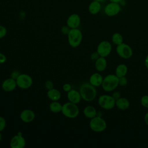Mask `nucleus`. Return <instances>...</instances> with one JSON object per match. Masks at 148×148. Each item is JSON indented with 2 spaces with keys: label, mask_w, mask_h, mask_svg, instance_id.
<instances>
[{
  "label": "nucleus",
  "mask_w": 148,
  "mask_h": 148,
  "mask_svg": "<svg viewBox=\"0 0 148 148\" xmlns=\"http://www.w3.org/2000/svg\"><path fill=\"white\" fill-rule=\"evenodd\" d=\"M17 86L16 80L12 77L5 79L2 83V88L6 92L13 91Z\"/></svg>",
  "instance_id": "nucleus-14"
},
{
  "label": "nucleus",
  "mask_w": 148,
  "mask_h": 148,
  "mask_svg": "<svg viewBox=\"0 0 148 148\" xmlns=\"http://www.w3.org/2000/svg\"><path fill=\"white\" fill-rule=\"evenodd\" d=\"M95 1H98L99 2H104L105 0H95Z\"/></svg>",
  "instance_id": "nucleus-39"
},
{
  "label": "nucleus",
  "mask_w": 148,
  "mask_h": 148,
  "mask_svg": "<svg viewBox=\"0 0 148 148\" xmlns=\"http://www.w3.org/2000/svg\"><path fill=\"white\" fill-rule=\"evenodd\" d=\"M68 35L69 45L72 47H77L82 42L83 35L81 31L78 28L71 29Z\"/></svg>",
  "instance_id": "nucleus-4"
},
{
  "label": "nucleus",
  "mask_w": 148,
  "mask_h": 148,
  "mask_svg": "<svg viewBox=\"0 0 148 148\" xmlns=\"http://www.w3.org/2000/svg\"><path fill=\"white\" fill-rule=\"evenodd\" d=\"M83 114L87 118L92 119L95 117L97 114L96 109L92 106H87L83 110Z\"/></svg>",
  "instance_id": "nucleus-21"
},
{
  "label": "nucleus",
  "mask_w": 148,
  "mask_h": 148,
  "mask_svg": "<svg viewBox=\"0 0 148 148\" xmlns=\"http://www.w3.org/2000/svg\"><path fill=\"white\" fill-rule=\"evenodd\" d=\"M112 97L114 98L115 100L118 99L119 98L121 97V94L119 91H115L112 94Z\"/></svg>",
  "instance_id": "nucleus-35"
},
{
  "label": "nucleus",
  "mask_w": 148,
  "mask_h": 148,
  "mask_svg": "<svg viewBox=\"0 0 148 148\" xmlns=\"http://www.w3.org/2000/svg\"><path fill=\"white\" fill-rule=\"evenodd\" d=\"M90 83H84L81 85L79 92L82 98L87 102L92 101L97 96V90Z\"/></svg>",
  "instance_id": "nucleus-1"
},
{
  "label": "nucleus",
  "mask_w": 148,
  "mask_h": 148,
  "mask_svg": "<svg viewBox=\"0 0 148 148\" xmlns=\"http://www.w3.org/2000/svg\"><path fill=\"white\" fill-rule=\"evenodd\" d=\"M117 54L121 58L128 59L132 57L133 51L132 49L128 45L122 43L116 47Z\"/></svg>",
  "instance_id": "nucleus-8"
},
{
  "label": "nucleus",
  "mask_w": 148,
  "mask_h": 148,
  "mask_svg": "<svg viewBox=\"0 0 148 148\" xmlns=\"http://www.w3.org/2000/svg\"><path fill=\"white\" fill-rule=\"evenodd\" d=\"M130 103L129 101L125 98L120 97L116 100V106L120 110L127 109L130 107Z\"/></svg>",
  "instance_id": "nucleus-20"
},
{
  "label": "nucleus",
  "mask_w": 148,
  "mask_h": 148,
  "mask_svg": "<svg viewBox=\"0 0 148 148\" xmlns=\"http://www.w3.org/2000/svg\"><path fill=\"white\" fill-rule=\"evenodd\" d=\"M140 103L143 107L146 108H148V95H145L142 97L140 99Z\"/></svg>",
  "instance_id": "nucleus-25"
},
{
  "label": "nucleus",
  "mask_w": 148,
  "mask_h": 148,
  "mask_svg": "<svg viewBox=\"0 0 148 148\" xmlns=\"http://www.w3.org/2000/svg\"><path fill=\"white\" fill-rule=\"evenodd\" d=\"M16 81L17 86L21 89L29 88L33 83L32 77L29 75L25 73H20Z\"/></svg>",
  "instance_id": "nucleus-7"
},
{
  "label": "nucleus",
  "mask_w": 148,
  "mask_h": 148,
  "mask_svg": "<svg viewBox=\"0 0 148 148\" xmlns=\"http://www.w3.org/2000/svg\"><path fill=\"white\" fill-rule=\"evenodd\" d=\"M144 120H145V122L146 123V124L147 125H148V112H147L145 115V117H144Z\"/></svg>",
  "instance_id": "nucleus-36"
},
{
  "label": "nucleus",
  "mask_w": 148,
  "mask_h": 148,
  "mask_svg": "<svg viewBox=\"0 0 148 148\" xmlns=\"http://www.w3.org/2000/svg\"><path fill=\"white\" fill-rule=\"evenodd\" d=\"M121 10V8L120 3L110 2L105 6L104 12L106 16L113 17L119 14Z\"/></svg>",
  "instance_id": "nucleus-9"
},
{
  "label": "nucleus",
  "mask_w": 148,
  "mask_h": 148,
  "mask_svg": "<svg viewBox=\"0 0 148 148\" xmlns=\"http://www.w3.org/2000/svg\"><path fill=\"white\" fill-rule=\"evenodd\" d=\"M61 112L66 117L74 119L79 115V109L76 104L68 102L62 105Z\"/></svg>",
  "instance_id": "nucleus-3"
},
{
  "label": "nucleus",
  "mask_w": 148,
  "mask_h": 148,
  "mask_svg": "<svg viewBox=\"0 0 148 148\" xmlns=\"http://www.w3.org/2000/svg\"><path fill=\"white\" fill-rule=\"evenodd\" d=\"M70 29H71V28L68 25L67 26H64L61 28V32H62V34H64L65 35H68Z\"/></svg>",
  "instance_id": "nucleus-33"
},
{
  "label": "nucleus",
  "mask_w": 148,
  "mask_h": 148,
  "mask_svg": "<svg viewBox=\"0 0 148 148\" xmlns=\"http://www.w3.org/2000/svg\"><path fill=\"white\" fill-rule=\"evenodd\" d=\"M128 80L125 76H122L119 77V84L121 86H124L127 84Z\"/></svg>",
  "instance_id": "nucleus-28"
},
{
  "label": "nucleus",
  "mask_w": 148,
  "mask_h": 148,
  "mask_svg": "<svg viewBox=\"0 0 148 148\" xmlns=\"http://www.w3.org/2000/svg\"><path fill=\"white\" fill-rule=\"evenodd\" d=\"M110 2H117V3H121L123 0H109Z\"/></svg>",
  "instance_id": "nucleus-38"
},
{
  "label": "nucleus",
  "mask_w": 148,
  "mask_h": 148,
  "mask_svg": "<svg viewBox=\"0 0 148 148\" xmlns=\"http://www.w3.org/2000/svg\"><path fill=\"white\" fill-rule=\"evenodd\" d=\"M128 71V68L126 65L124 64H119L117 66L115 71V75L118 77H120L122 76H125Z\"/></svg>",
  "instance_id": "nucleus-22"
},
{
  "label": "nucleus",
  "mask_w": 148,
  "mask_h": 148,
  "mask_svg": "<svg viewBox=\"0 0 148 148\" xmlns=\"http://www.w3.org/2000/svg\"><path fill=\"white\" fill-rule=\"evenodd\" d=\"M47 97L52 101H57L61 98V92L56 88H52L47 90Z\"/></svg>",
  "instance_id": "nucleus-19"
},
{
  "label": "nucleus",
  "mask_w": 148,
  "mask_h": 148,
  "mask_svg": "<svg viewBox=\"0 0 148 148\" xmlns=\"http://www.w3.org/2000/svg\"><path fill=\"white\" fill-rule=\"evenodd\" d=\"M2 134H1V132H0V141L1 140V139H2Z\"/></svg>",
  "instance_id": "nucleus-40"
},
{
  "label": "nucleus",
  "mask_w": 148,
  "mask_h": 148,
  "mask_svg": "<svg viewBox=\"0 0 148 148\" xmlns=\"http://www.w3.org/2000/svg\"><path fill=\"white\" fill-rule=\"evenodd\" d=\"M45 87L46 88V89L47 90H49L50 89H52L54 88V85H53V83L50 81V80H47L45 82Z\"/></svg>",
  "instance_id": "nucleus-29"
},
{
  "label": "nucleus",
  "mask_w": 148,
  "mask_h": 148,
  "mask_svg": "<svg viewBox=\"0 0 148 148\" xmlns=\"http://www.w3.org/2000/svg\"><path fill=\"white\" fill-rule=\"evenodd\" d=\"M6 121L4 117L0 116V132L2 131L6 127Z\"/></svg>",
  "instance_id": "nucleus-26"
},
{
  "label": "nucleus",
  "mask_w": 148,
  "mask_h": 148,
  "mask_svg": "<svg viewBox=\"0 0 148 148\" xmlns=\"http://www.w3.org/2000/svg\"><path fill=\"white\" fill-rule=\"evenodd\" d=\"M20 75V73L19 72V71H17V70H14L13 71L12 73H11V75H10V77L16 80V79L18 77V76Z\"/></svg>",
  "instance_id": "nucleus-31"
},
{
  "label": "nucleus",
  "mask_w": 148,
  "mask_h": 148,
  "mask_svg": "<svg viewBox=\"0 0 148 148\" xmlns=\"http://www.w3.org/2000/svg\"><path fill=\"white\" fill-rule=\"evenodd\" d=\"M147 84H148V80H147Z\"/></svg>",
  "instance_id": "nucleus-41"
},
{
  "label": "nucleus",
  "mask_w": 148,
  "mask_h": 148,
  "mask_svg": "<svg viewBox=\"0 0 148 148\" xmlns=\"http://www.w3.org/2000/svg\"><path fill=\"white\" fill-rule=\"evenodd\" d=\"M112 41L116 45H119L123 43V37L120 33L116 32L113 34L112 36Z\"/></svg>",
  "instance_id": "nucleus-24"
},
{
  "label": "nucleus",
  "mask_w": 148,
  "mask_h": 148,
  "mask_svg": "<svg viewBox=\"0 0 148 148\" xmlns=\"http://www.w3.org/2000/svg\"><path fill=\"white\" fill-rule=\"evenodd\" d=\"M7 34V29L5 27L0 25V39L3 38Z\"/></svg>",
  "instance_id": "nucleus-27"
},
{
  "label": "nucleus",
  "mask_w": 148,
  "mask_h": 148,
  "mask_svg": "<svg viewBox=\"0 0 148 148\" xmlns=\"http://www.w3.org/2000/svg\"><path fill=\"white\" fill-rule=\"evenodd\" d=\"M112 49V47L111 43L107 40H103L98 44L97 48V51L100 57H106L110 54Z\"/></svg>",
  "instance_id": "nucleus-10"
},
{
  "label": "nucleus",
  "mask_w": 148,
  "mask_h": 148,
  "mask_svg": "<svg viewBox=\"0 0 148 148\" xmlns=\"http://www.w3.org/2000/svg\"><path fill=\"white\" fill-rule=\"evenodd\" d=\"M145 64L146 67L148 69V54L146 57V58H145Z\"/></svg>",
  "instance_id": "nucleus-37"
},
{
  "label": "nucleus",
  "mask_w": 148,
  "mask_h": 148,
  "mask_svg": "<svg viewBox=\"0 0 148 148\" xmlns=\"http://www.w3.org/2000/svg\"><path fill=\"white\" fill-rule=\"evenodd\" d=\"M25 140L21 135L14 136L10 142V146L11 148H23L25 146Z\"/></svg>",
  "instance_id": "nucleus-11"
},
{
  "label": "nucleus",
  "mask_w": 148,
  "mask_h": 148,
  "mask_svg": "<svg viewBox=\"0 0 148 148\" xmlns=\"http://www.w3.org/2000/svg\"><path fill=\"white\" fill-rule=\"evenodd\" d=\"M102 76L99 73H94L92 74L89 79V82L94 87H98L102 84L103 81Z\"/></svg>",
  "instance_id": "nucleus-16"
},
{
  "label": "nucleus",
  "mask_w": 148,
  "mask_h": 148,
  "mask_svg": "<svg viewBox=\"0 0 148 148\" xmlns=\"http://www.w3.org/2000/svg\"><path fill=\"white\" fill-rule=\"evenodd\" d=\"M95 67L99 72H102L105 70L107 67V61L105 57H99L95 62Z\"/></svg>",
  "instance_id": "nucleus-17"
},
{
  "label": "nucleus",
  "mask_w": 148,
  "mask_h": 148,
  "mask_svg": "<svg viewBox=\"0 0 148 148\" xmlns=\"http://www.w3.org/2000/svg\"><path fill=\"white\" fill-rule=\"evenodd\" d=\"M20 119L24 123H28L32 122L35 117V114L31 109H24L23 110L20 115Z\"/></svg>",
  "instance_id": "nucleus-13"
},
{
  "label": "nucleus",
  "mask_w": 148,
  "mask_h": 148,
  "mask_svg": "<svg viewBox=\"0 0 148 148\" xmlns=\"http://www.w3.org/2000/svg\"><path fill=\"white\" fill-rule=\"evenodd\" d=\"M80 24V16L76 13L71 14L67 20L66 24L71 28H77Z\"/></svg>",
  "instance_id": "nucleus-12"
},
{
  "label": "nucleus",
  "mask_w": 148,
  "mask_h": 148,
  "mask_svg": "<svg viewBox=\"0 0 148 148\" xmlns=\"http://www.w3.org/2000/svg\"><path fill=\"white\" fill-rule=\"evenodd\" d=\"M99 105L103 109L109 110L113 108L116 105V100L114 98L109 95H102L98 99Z\"/></svg>",
  "instance_id": "nucleus-6"
},
{
  "label": "nucleus",
  "mask_w": 148,
  "mask_h": 148,
  "mask_svg": "<svg viewBox=\"0 0 148 148\" xmlns=\"http://www.w3.org/2000/svg\"><path fill=\"white\" fill-rule=\"evenodd\" d=\"M119 84V77L116 75L109 74L103 78L101 86L104 91L110 92L114 90Z\"/></svg>",
  "instance_id": "nucleus-2"
},
{
  "label": "nucleus",
  "mask_w": 148,
  "mask_h": 148,
  "mask_svg": "<svg viewBox=\"0 0 148 148\" xmlns=\"http://www.w3.org/2000/svg\"><path fill=\"white\" fill-rule=\"evenodd\" d=\"M6 61V57L2 53H0V64H3Z\"/></svg>",
  "instance_id": "nucleus-34"
},
{
  "label": "nucleus",
  "mask_w": 148,
  "mask_h": 148,
  "mask_svg": "<svg viewBox=\"0 0 148 148\" xmlns=\"http://www.w3.org/2000/svg\"><path fill=\"white\" fill-rule=\"evenodd\" d=\"M101 9V2L94 0L92 1L89 6H88V12L91 14H96L99 12Z\"/></svg>",
  "instance_id": "nucleus-18"
},
{
  "label": "nucleus",
  "mask_w": 148,
  "mask_h": 148,
  "mask_svg": "<svg viewBox=\"0 0 148 148\" xmlns=\"http://www.w3.org/2000/svg\"><path fill=\"white\" fill-rule=\"evenodd\" d=\"M90 128L96 132H101L106 128V123L105 120L100 116H95L91 119L90 121Z\"/></svg>",
  "instance_id": "nucleus-5"
},
{
  "label": "nucleus",
  "mask_w": 148,
  "mask_h": 148,
  "mask_svg": "<svg viewBox=\"0 0 148 148\" xmlns=\"http://www.w3.org/2000/svg\"><path fill=\"white\" fill-rule=\"evenodd\" d=\"M99 57H100V56H99V54L98 53L97 51H96V52L92 53L91 54V56H90V58H91L92 61H95Z\"/></svg>",
  "instance_id": "nucleus-32"
},
{
  "label": "nucleus",
  "mask_w": 148,
  "mask_h": 148,
  "mask_svg": "<svg viewBox=\"0 0 148 148\" xmlns=\"http://www.w3.org/2000/svg\"><path fill=\"white\" fill-rule=\"evenodd\" d=\"M62 105L57 101H52L49 105V109L51 112L59 113L61 112Z\"/></svg>",
  "instance_id": "nucleus-23"
},
{
  "label": "nucleus",
  "mask_w": 148,
  "mask_h": 148,
  "mask_svg": "<svg viewBox=\"0 0 148 148\" xmlns=\"http://www.w3.org/2000/svg\"><path fill=\"white\" fill-rule=\"evenodd\" d=\"M67 98L69 102L75 104L79 103L82 98L79 91L73 89H71L67 92Z\"/></svg>",
  "instance_id": "nucleus-15"
},
{
  "label": "nucleus",
  "mask_w": 148,
  "mask_h": 148,
  "mask_svg": "<svg viewBox=\"0 0 148 148\" xmlns=\"http://www.w3.org/2000/svg\"><path fill=\"white\" fill-rule=\"evenodd\" d=\"M62 88H63V90L64 91L68 92V91H69L72 89V86L69 83H65L62 86Z\"/></svg>",
  "instance_id": "nucleus-30"
}]
</instances>
